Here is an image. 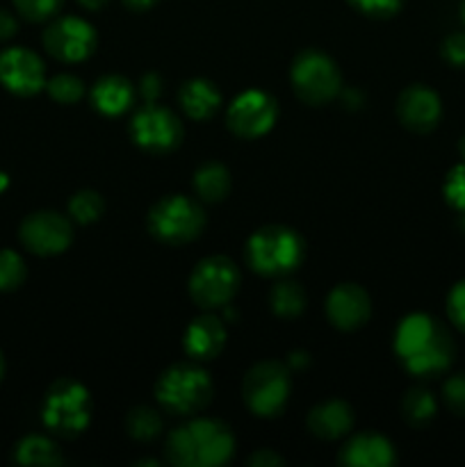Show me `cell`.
Segmentation results:
<instances>
[{"label":"cell","instance_id":"cell-1","mask_svg":"<svg viewBox=\"0 0 465 467\" xmlns=\"http://www.w3.org/2000/svg\"><path fill=\"white\" fill-rule=\"evenodd\" d=\"M395 351L406 369L418 377H429L450 368L454 345L442 324L429 315H410L399 324Z\"/></svg>","mask_w":465,"mask_h":467},{"label":"cell","instance_id":"cell-2","mask_svg":"<svg viewBox=\"0 0 465 467\" xmlns=\"http://www.w3.org/2000/svg\"><path fill=\"white\" fill-rule=\"evenodd\" d=\"M235 450L231 431L217 420H196L171 431L167 441L169 461L185 467L222 465Z\"/></svg>","mask_w":465,"mask_h":467},{"label":"cell","instance_id":"cell-3","mask_svg":"<svg viewBox=\"0 0 465 467\" xmlns=\"http://www.w3.org/2000/svg\"><path fill=\"white\" fill-rule=\"evenodd\" d=\"M158 401L171 413L190 415L203 409L212 397V383L203 369L194 365H173L155 386Z\"/></svg>","mask_w":465,"mask_h":467},{"label":"cell","instance_id":"cell-4","mask_svg":"<svg viewBox=\"0 0 465 467\" xmlns=\"http://www.w3.org/2000/svg\"><path fill=\"white\" fill-rule=\"evenodd\" d=\"M304 260V242L290 228L269 226L249 240V263L255 272L278 276Z\"/></svg>","mask_w":465,"mask_h":467},{"label":"cell","instance_id":"cell-5","mask_svg":"<svg viewBox=\"0 0 465 467\" xmlns=\"http://www.w3.org/2000/svg\"><path fill=\"white\" fill-rule=\"evenodd\" d=\"M44 424L59 436H78L89 424V392L68 379L53 383L44 401Z\"/></svg>","mask_w":465,"mask_h":467},{"label":"cell","instance_id":"cell-6","mask_svg":"<svg viewBox=\"0 0 465 467\" xmlns=\"http://www.w3.org/2000/svg\"><path fill=\"white\" fill-rule=\"evenodd\" d=\"M203 210L187 196H167L153 205L149 228L158 240L167 244H185L203 231Z\"/></svg>","mask_w":465,"mask_h":467},{"label":"cell","instance_id":"cell-7","mask_svg":"<svg viewBox=\"0 0 465 467\" xmlns=\"http://www.w3.org/2000/svg\"><path fill=\"white\" fill-rule=\"evenodd\" d=\"M292 85L301 100L322 105L336 99L340 91V71L328 55L319 50H305L292 67Z\"/></svg>","mask_w":465,"mask_h":467},{"label":"cell","instance_id":"cell-8","mask_svg":"<svg viewBox=\"0 0 465 467\" xmlns=\"http://www.w3.org/2000/svg\"><path fill=\"white\" fill-rule=\"evenodd\" d=\"M244 401L260 418H274L287 404L290 395V379L281 363H260L246 374L244 379Z\"/></svg>","mask_w":465,"mask_h":467},{"label":"cell","instance_id":"cell-9","mask_svg":"<svg viewBox=\"0 0 465 467\" xmlns=\"http://www.w3.org/2000/svg\"><path fill=\"white\" fill-rule=\"evenodd\" d=\"M237 285H240V274L235 265L222 255H212L196 265L190 278V295L201 308H219L232 299Z\"/></svg>","mask_w":465,"mask_h":467},{"label":"cell","instance_id":"cell-10","mask_svg":"<svg viewBox=\"0 0 465 467\" xmlns=\"http://www.w3.org/2000/svg\"><path fill=\"white\" fill-rule=\"evenodd\" d=\"M130 135L135 144L149 153H167L178 146L182 128L169 109L158 108V105H146L132 119Z\"/></svg>","mask_w":465,"mask_h":467},{"label":"cell","instance_id":"cell-11","mask_svg":"<svg viewBox=\"0 0 465 467\" xmlns=\"http://www.w3.org/2000/svg\"><path fill=\"white\" fill-rule=\"evenodd\" d=\"M44 46L53 57L62 62H80L94 53L96 32L82 18L64 16L46 27Z\"/></svg>","mask_w":465,"mask_h":467},{"label":"cell","instance_id":"cell-12","mask_svg":"<svg viewBox=\"0 0 465 467\" xmlns=\"http://www.w3.org/2000/svg\"><path fill=\"white\" fill-rule=\"evenodd\" d=\"M71 223L67 217L50 210L30 214L21 223V242L36 255L62 254L71 244Z\"/></svg>","mask_w":465,"mask_h":467},{"label":"cell","instance_id":"cell-13","mask_svg":"<svg viewBox=\"0 0 465 467\" xmlns=\"http://www.w3.org/2000/svg\"><path fill=\"white\" fill-rule=\"evenodd\" d=\"M276 121V103L264 91H244L228 109V128L240 137L264 135Z\"/></svg>","mask_w":465,"mask_h":467},{"label":"cell","instance_id":"cell-14","mask_svg":"<svg viewBox=\"0 0 465 467\" xmlns=\"http://www.w3.org/2000/svg\"><path fill=\"white\" fill-rule=\"evenodd\" d=\"M0 82L16 96H32L46 85L44 64L32 50L7 48L0 53Z\"/></svg>","mask_w":465,"mask_h":467},{"label":"cell","instance_id":"cell-15","mask_svg":"<svg viewBox=\"0 0 465 467\" xmlns=\"http://www.w3.org/2000/svg\"><path fill=\"white\" fill-rule=\"evenodd\" d=\"M440 112V99L436 91L424 85H410L408 89L401 91L399 100H397V114H399L401 123L415 132H429L431 128H436Z\"/></svg>","mask_w":465,"mask_h":467},{"label":"cell","instance_id":"cell-16","mask_svg":"<svg viewBox=\"0 0 465 467\" xmlns=\"http://www.w3.org/2000/svg\"><path fill=\"white\" fill-rule=\"evenodd\" d=\"M369 310H372V306H369L367 292L354 283L337 285L326 304L328 319L342 331H354V328L363 327L369 317Z\"/></svg>","mask_w":465,"mask_h":467},{"label":"cell","instance_id":"cell-17","mask_svg":"<svg viewBox=\"0 0 465 467\" xmlns=\"http://www.w3.org/2000/svg\"><path fill=\"white\" fill-rule=\"evenodd\" d=\"M340 463L351 467H386L395 463V451L386 438L363 433V436H356L342 450Z\"/></svg>","mask_w":465,"mask_h":467},{"label":"cell","instance_id":"cell-18","mask_svg":"<svg viewBox=\"0 0 465 467\" xmlns=\"http://www.w3.org/2000/svg\"><path fill=\"white\" fill-rule=\"evenodd\" d=\"M223 340H226V331L223 324L217 317H205L194 319L185 333V349L191 358L196 360H210L222 351Z\"/></svg>","mask_w":465,"mask_h":467},{"label":"cell","instance_id":"cell-19","mask_svg":"<svg viewBox=\"0 0 465 467\" xmlns=\"http://www.w3.org/2000/svg\"><path fill=\"white\" fill-rule=\"evenodd\" d=\"M351 424H354V415L345 401H326V404L313 409V413L308 415L310 431L319 438H326V441L345 436Z\"/></svg>","mask_w":465,"mask_h":467},{"label":"cell","instance_id":"cell-20","mask_svg":"<svg viewBox=\"0 0 465 467\" xmlns=\"http://www.w3.org/2000/svg\"><path fill=\"white\" fill-rule=\"evenodd\" d=\"M132 87L126 78L108 76L100 78L96 82L94 91H91V100L98 108V112L108 114V117H117V114L126 112L132 103Z\"/></svg>","mask_w":465,"mask_h":467},{"label":"cell","instance_id":"cell-21","mask_svg":"<svg viewBox=\"0 0 465 467\" xmlns=\"http://www.w3.org/2000/svg\"><path fill=\"white\" fill-rule=\"evenodd\" d=\"M219 100L222 96H219L217 87L208 80H190L181 89L182 109L196 121L212 117L214 109L219 108Z\"/></svg>","mask_w":465,"mask_h":467},{"label":"cell","instance_id":"cell-22","mask_svg":"<svg viewBox=\"0 0 465 467\" xmlns=\"http://www.w3.org/2000/svg\"><path fill=\"white\" fill-rule=\"evenodd\" d=\"M194 190L199 192L201 199L222 201L228 194V190H231V176H228L226 167L217 162L203 164L194 173Z\"/></svg>","mask_w":465,"mask_h":467},{"label":"cell","instance_id":"cell-23","mask_svg":"<svg viewBox=\"0 0 465 467\" xmlns=\"http://www.w3.org/2000/svg\"><path fill=\"white\" fill-rule=\"evenodd\" d=\"M16 461L21 465H59L62 456L48 438L27 436L18 442Z\"/></svg>","mask_w":465,"mask_h":467},{"label":"cell","instance_id":"cell-24","mask_svg":"<svg viewBox=\"0 0 465 467\" xmlns=\"http://www.w3.org/2000/svg\"><path fill=\"white\" fill-rule=\"evenodd\" d=\"M272 308L281 317H296L305 308V292L299 283H278L272 290Z\"/></svg>","mask_w":465,"mask_h":467},{"label":"cell","instance_id":"cell-25","mask_svg":"<svg viewBox=\"0 0 465 467\" xmlns=\"http://www.w3.org/2000/svg\"><path fill=\"white\" fill-rule=\"evenodd\" d=\"M404 418L408 420L413 427H422V424L431 422L433 415H436V400L429 390H422V388H415L408 395L404 397Z\"/></svg>","mask_w":465,"mask_h":467},{"label":"cell","instance_id":"cell-26","mask_svg":"<svg viewBox=\"0 0 465 467\" xmlns=\"http://www.w3.org/2000/svg\"><path fill=\"white\" fill-rule=\"evenodd\" d=\"M26 281V263L16 251H0V292H12Z\"/></svg>","mask_w":465,"mask_h":467},{"label":"cell","instance_id":"cell-27","mask_svg":"<svg viewBox=\"0 0 465 467\" xmlns=\"http://www.w3.org/2000/svg\"><path fill=\"white\" fill-rule=\"evenodd\" d=\"M126 427L128 433H130L132 438H137V441H150V438L158 436L160 429H162V420H160V415L155 413V410L135 409L128 415Z\"/></svg>","mask_w":465,"mask_h":467},{"label":"cell","instance_id":"cell-28","mask_svg":"<svg viewBox=\"0 0 465 467\" xmlns=\"http://www.w3.org/2000/svg\"><path fill=\"white\" fill-rule=\"evenodd\" d=\"M103 205L105 203L103 199H100V194H96V192L91 190H85V192H78V194L73 196L71 203H68V210H71V217L76 219V222L89 223L100 217Z\"/></svg>","mask_w":465,"mask_h":467},{"label":"cell","instance_id":"cell-29","mask_svg":"<svg viewBox=\"0 0 465 467\" xmlns=\"http://www.w3.org/2000/svg\"><path fill=\"white\" fill-rule=\"evenodd\" d=\"M46 87H48V94L53 96L57 103H76V100H80L82 94H85L82 82L78 80L76 76H68V73L55 76Z\"/></svg>","mask_w":465,"mask_h":467},{"label":"cell","instance_id":"cell-30","mask_svg":"<svg viewBox=\"0 0 465 467\" xmlns=\"http://www.w3.org/2000/svg\"><path fill=\"white\" fill-rule=\"evenodd\" d=\"M445 199L451 208L465 213V162L450 171L445 181Z\"/></svg>","mask_w":465,"mask_h":467},{"label":"cell","instance_id":"cell-31","mask_svg":"<svg viewBox=\"0 0 465 467\" xmlns=\"http://www.w3.org/2000/svg\"><path fill=\"white\" fill-rule=\"evenodd\" d=\"M59 5H62V0H14V7L27 21H44V18H50L57 12Z\"/></svg>","mask_w":465,"mask_h":467},{"label":"cell","instance_id":"cell-32","mask_svg":"<svg viewBox=\"0 0 465 467\" xmlns=\"http://www.w3.org/2000/svg\"><path fill=\"white\" fill-rule=\"evenodd\" d=\"M445 404L450 406V410H454L456 415H465V374H456L450 381L445 383Z\"/></svg>","mask_w":465,"mask_h":467},{"label":"cell","instance_id":"cell-33","mask_svg":"<svg viewBox=\"0 0 465 467\" xmlns=\"http://www.w3.org/2000/svg\"><path fill=\"white\" fill-rule=\"evenodd\" d=\"M356 9L374 18H388L399 12L401 0H349Z\"/></svg>","mask_w":465,"mask_h":467},{"label":"cell","instance_id":"cell-34","mask_svg":"<svg viewBox=\"0 0 465 467\" xmlns=\"http://www.w3.org/2000/svg\"><path fill=\"white\" fill-rule=\"evenodd\" d=\"M447 313H450L451 322H454L460 331H465V281L456 283L454 290L450 292Z\"/></svg>","mask_w":465,"mask_h":467},{"label":"cell","instance_id":"cell-35","mask_svg":"<svg viewBox=\"0 0 465 467\" xmlns=\"http://www.w3.org/2000/svg\"><path fill=\"white\" fill-rule=\"evenodd\" d=\"M442 55L454 67H465V32H454L442 44Z\"/></svg>","mask_w":465,"mask_h":467},{"label":"cell","instance_id":"cell-36","mask_svg":"<svg viewBox=\"0 0 465 467\" xmlns=\"http://www.w3.org/2000/svg\"><path fill=\"white\" fill-rule=\"evenodd\" d=\"M16 30H18L16 18H14L12 14L7 12V9H0V41L14 36V35H16Z\"/></svg>","mask_w":465,"mask_h":467},{"label":"cell","instance_id":"cell-37","mask_svg":"<svg viewBox=\"0 0 465 467\" xmlns=\"http://www.w3.org/2000/svg\"><path fill=\"white\" fill-rule=\"evenodd\" d=\"M141 91H144L146 99L153 100L155 96L160 94V78L153 76V73H150V76H146L144 80H141Z\"/></svg>","mask_w":465,"mask_h":467},{"label":"cell","instance_id":"cell-38","mask_svg":"<svg viewBox=\"0 0 465 467\" xmlns=\"http://www.w3.org/2000/svg\"><path fill=\"white\" fill-rule=\"evenodd\" d=\"M269 463L278 465L281 463V459H278V456H274L272 451H258V454H253L249 459V465H269Z\"/></svg>","mask_w":465,"mask_h":467},{"label":"cell","instance_id":"cell-39","mask_svg":"<svg viewBox=\"0 0 465 467\" xmlns=\"http://www.w3.org/2000/svg\"><path fill=\"white\" fill-rule=\"evenodd\" d=\"M123 3H126L130 9H135V12H144V9L153 7L158 0H123Z\"/></svg>","mask_w":465,"mask_h":467},{"label":"cell","instance_id":"cell-40","mask_svg":"<svg viewBox=\"0 0 465 467\" xmlns=\"http://www.w3.org/2000/svg\"><path fill=\"white\" fill-rule=\"evenodd\" d=\"M78 3H80L82 7L91 9V12H98V9H103L105 5H108V0H78Z\"/></svg>","mask_w":465,"mask_h":467},{"label":"cell","instance_id":"cell-41","mask_svg":"<svg viewBox=\"0 0 465 467\" xmlns=\"http://www.w3.org/2000/svg\"><path fill=\"white\" fill-rule=\"evenodd\" d=\"M7 176H5V173L3 171H0V192H3L5 190V187H7Z\"/></svg>","mask_w":465,"mask_h":467},{"label":"cell","instance_id":"cell-42","mask_svg":"<svg viewBox=\"0 0 465 467\" xmlns=\"http://www.w3.org/2000/svg\"><path fill=\"white\" fill-rule=\"evenodd\" d=\"M459 150H460V155H463V160H465V137H463V140H460V144H459Z\"/></svg>","mask_w":465,"mask_h":467},{"label":"cell","instance_id":"cell-43","mask_svg":"<svg viewBox=\"0 0 465 467\" xmlns=\"http://www.w3.org/2000/svg\"><path fill=\"white\" fill-rule=\"evenodd\" d=\"M5 374V360H3V354H0V379H3Z\"/></svg>","mask_w":465,"mask_h":467},{"label":"cell","instance_id":"cell-44","mask_svg":"<svg viewBox=\"0 0 465 467\" xmlns=\"http://www.w3.org/2000/svg\"><path fill=\"white\" fill-rule=\"evenodd\" d=\"M460 18H463V23H465V0L460 3Z\"/></svg>","mask_w":465,"mask_h":467}]
</instances>
